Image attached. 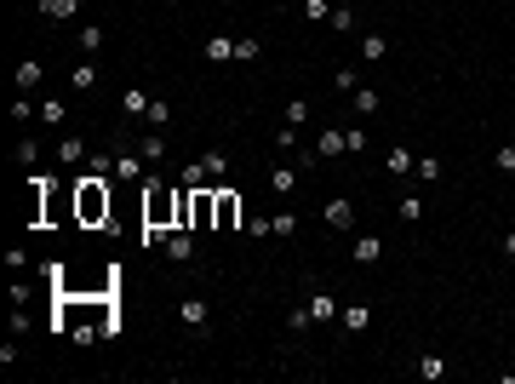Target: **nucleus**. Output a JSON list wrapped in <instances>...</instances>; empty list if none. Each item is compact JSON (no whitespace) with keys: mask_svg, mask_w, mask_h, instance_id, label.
<instances>
[{"mask_svg":"<svg viewBox=\"0 0 515 384\" xmlns=\"http://www.w3.org/2000/svg\"><path fill=\"white\" fill-rule=\"evenodd\" d=\"M109 218H115L109 178H98V173L75 178V224H86V230H109Z\"/></svg>","mask_w":515,"mask_h":384,"instance_id":"1","label":"nucleus"},{"mask_svg":"<svg viewBox=\"0 0 515 384\" xmlns=\"http://www.w3.org/2000/svg\"><path fill=\"white\" fill-rule=\"evenodd\" d=\"M235 224H241V195L212 190V230H235Z\"/></svg>","mask_w":515,"mask_h":384,"instance_id":"2","label":"nucleus"},{"mask_svg":"<svg viewBox=\"0 0 515 384\" xmlns=\"http://www.w3.org/2000/svg\"><path fill=\"white\" fill-rule=\"evenodd\" d=\"M189 224L195 230H212V190H195L189 195Z\"/></svg>","mask_w":515,"mask_h":384,"instance_id":"3","label":"nucleus"},{"mask_svg":"<svg viewBox=\"0 0 515 384\" xmlns=\"http://www.w3.org/2000/svg\"><path fill=\"white\" fill-rule=\"evenodd\" d=\"M326 224L332 230H350L355 224V201H326Z\"/></svg>","mask_w":515,"mask_h":384,"instance_id":"4","label":"nucleus"},{"mask_svg":"<svg viewBox=\"0 0 515 384\" xmlns=\"http://www.w3.org/2000/svg\"><path fill=\"white\" fill-rule=\"evenodd\" d=\"M189 252H195V241H189V230H172V235H166V259H172V264H184V259H189Z\"/></svg>","mask_w":515,"mask_h":384,"instance_id":"5","label":"nucleus"},{"mask_svg":"<svg viewBox=\"0 0 515 384\" xmlns=\"http://www.w3.org/2000/svg\"><path fill=\"white\" fill-rule=\"evenodd\" d=\"M40 75H46V69H40V58H23V63H18V92H34Z\"/></svg>","mask_w":515,"mask_h":384,"instance_id":"6","label":"nucleus"},{"mask_svg":"<svg viewBox=\"0 0 515 384\" xmlns=\"http://www.w3.org/2000/svg\"><path fill=\"white\" fill-rule=\"evenodd\" d=\"M206 58H212V63H229V58H235V40H229V35H212V40H206Z\"/></svg>","mask_w":515,"mask_h":384,"instance_id":"7","label":"nucleus"},{"mask_svg":"<svg viewBox=\"0 0 515 384\" xmlns=\"http://www.w3.org/2000/svg\"><path fill=\"white\" fill-rule=\"evenodd\" d=\"M343 149H350V138H343V132H321V144H315L321 161H332V155H343Z\"/></svg>","mask_w":515,"mask_h":384,"instance_id":"8","label":"nucleus"},{"mask_svg":"<svg viewBox=\"0 0 515 384\" xmlns=\"http://www.w3.org/2000/svg\"><path fill=\"white\" fill-rule=\"evenodd\" d=\"M206 178H212V173H206V161H189L178 184H184V190H206Z\"/></svg>","mask_w":515,"mask_h":384,"instance_id":"9","label":"nucleus"},{"mask_svg":"<svg viewBox=\"0 0 515 384\" xmlns=\"http://www.w3.org/2000/svg\"><path fill=\"white\" fill-rule=\"evenodd\" d=\"M40 12L63 23V18H75V12H80V0H40Z\"/></svg>","mask_w":515,"mask_h":384,"instance_id":"10","label":"nucleus"},{"mask_svg":"<svg viewBox=\"0 0 515 384\" xmlns=\"http://www.w3.org/2000/svg\"><path fill=\"white\" fill-rule=\"evenodd\" d=\"M184 321H189L195 333H206V304H201V298H184Z\"/></svg>","mask_w":515,"mask_h":384,"instance_id":"11","label":"nucleus"},{"mask_svg":"<svg viewBox=\"0 0 515 384\" xmlns=\"http://www.w3.org/2000/svg\"><path fill=\"white\" fill-rule=\"evenodd\" d=\"M115 178H126V184H144V166H138L132 155H120V161H115Z\"/></svg>","mask_w":515,"mask_h":384,"instance_id":"12","label":"nucleus"},{"mask_svg":"<svg viewBox=\"0 0 515 384\" xmlns=\"http://www.w3.org/2000/svg\"><path fill=\"white\" fill-rule=\"evenodd\" d=\"M355 264H378V235H361L355 241Z\"/></svg>","mask_w":515,"mask_h":384,"instance_id":"13","label":"nucleus"},{"mask_svg":"<svg viewBox=\"0 0 515 384\" xmlns=\"http://www.w3.org/2000/svg\"><path fill=\"white\" fill-rule=\"evenodd\" d=\"M310 316H315V321H332V292H315V298H310Z\"/></svg>","mask_w":515,"mask_h":384,"instance_id":"14","label":"nucleus"},{"mask_svg":"<svg viewBox=\"0 0 515 384\" xmlns=\"http://www.w3.org/2000/svg\"><path fill=\"white\" fill-rule=\"evenodd\" d=\"M292 184H298V173H292V166H275V173H269V190H281V195H286Z\"/></svg>","mask_w":515,"mask_h":384,"instance_id":"15","label":"nucleus"},{"mask_svg":"<svg viewBox=\"0 0 515 384\" xmlns=\"http://www.w3.org/2000/svg\"><path fill=\"white\" fill-rule=\"evenodd\" d=\"M372 316H367V304H350V310H343V327H350V333H361Z\"/></svg>","mask_w":515,"mask_h":384,"instance_id":"16","label":"nucleus"},{"mask_svg":"<svg viewBox=\"0 0 515 384\" xmlns=\"http://www.w3.org/2000/svg\"><path fill=\"white\" fill-rule=\"evenodd\" d=\"M98 47H103V29L86 23V29H80V52H98Z\"/></svg>","mask_w":515,"mask_h":384,"instance_id":"17","label":"nucleus"},{"mask_svg":"<svg viewBox=\"0 0 515 384\" xmlns=\"http://www.w3.org/2000/svg\"><path fill=\"white\" fill-rule=\"evenodd\" d=\"M69 80H75V87H80V92H92V87H98V69H92V63H80V69H75Z\"/></svg>","mask_w":515,"mask_h":384,"instance_id":"18","label":"nucleus"},{"mask_svg":"<svg viewBox=\"0 0 515 384\" xmlns=\"http://www.w3.org/2000/svg\"><path fill=\"white\" fill-rule=\"evenodd\" d=\"M383 52H390V47H383V40H378V35H367V40H361V58H367V63H378Z\"/></svg>","mask_w":515,"mask_h":384,"instance_id":"19","label":"nucleus"},{"mask_svg":"<svg viewBox=\"0 0 515 384\" xmlns=\"http://www.w3.org/2000/svg\"><path fill=\"white\" fill-rule=\"evenodd\" d=\"M304 120H310V104L292 98V104H286V126H304Z\"/></svg>","mask_w":515,"mask_h":384,"instance_id":"20","label":"nucleus"},{"mask_svg":"<svg viewBox=\"0 0 515 384\" xmlns=\"http://www.w3.org/2000/svg\"><path fill=\"white\" fill-rule=\"evenodd\" d=\"M120 109H126V115H149V98H144V92H126Z\"/></svg>","mask_w":515,"mask_h":384,"instance_id":"21","label":"nucleus"},{"mask_svg":"<svg viewBox=\"0 0 515 384\" xmlns=\"http://www.w3.org/2000/svg\"><path fill=\"white\" fill-rule=\"evenodd\" d=\"M441 178V161L435 155H424V166H418V184H435Z\"/></svg>","mask_w":515,"mask_h":384,"instance_id":"22","label":"nucleus"},{"mask_svg":"<svg viewBox=\"0 0 515 384\" xmlns=\"http://www.w3.org/2000/svg\"><path fill=\"white\" fill-rule=\"evenodd\" d=\"M58 155H63V161H86V144H80V138H63Z\"/></svg>","mask_w":515,"mask_h":384,"instance_id":"23","label":"nucleus"},{"mask_svg":"<svg viewBox=\"0 0 515 384\" xmlns=\"http://www.w3.org/2000/svg\"><path fill=\"white\" fill-rule=\"evenodd\" d=\"M401 218H407V224H418V218H424V201H418V195H407V201H401Z\"/></svg>","mask_w":515,"mask_h":384,"instance_id":"24","label":"nucleus"},{"mask_svg":"<svg viewBox=\"0 0 515 384\" xmlns=\"http://www.w3.org/2000/svg\"><path fill=\"white\" fill-rule=\"evenodd\" d=\"M418 373H424V378H441V373H447V361H441V356H424V361H418Z\"/></svg>","mask_w":515,"mask_h":384,"instance_id":"25","label":"nucleus"},{"mask_svg":"<svg viewBox=\"0 0 515 384\" xmlns=\"http://www.w3.org/2000/svg\"><path fill=\"white\" fill-rule=\"evenodd\" d=\"M144 120H155V126H166V120H172V109H166L160 98H149V115H144Z\"/></svg>","mask_w":515,"mask_h":384,"instance_id":"26","label":"nucleus"},{"mask_svg":"<svg viewBox=\"0 0 515 384\" xmlns=\"http://www.w3.org/2000/svg\"><path fill=\"white\" fill-rule=\"evenodd\" d=\"M40 120H52V126H63V104L52 98V104H40Z\"/></svg>","mask_w":515,"mask_h":384,"instance_id":"27","label":"nucleus"},{"mask_svg":"<svg viewBox=\"0 0 515 384\" xmlns=\"http://www.w3.org/2000/svg\"><path fill=\"white\" fill-rule=\"evenodd\" d=\"M269 230H275V235H292V230H298V218H292V212H281V218H269Z\"/></svg>","mask_w":515,"mask_h":384,"instance_id":"28","label":"nucleus"},{"mask_svg":"<svg viewBox=\"0 0 515 384\" xmlns=\"http://www.w3.org/2000/svg\"><path fill=\"white\" fill-rule=\"evenodd\" d=\"M378 109V92H355V115H372Z\"/></svg>","mask_w":515,"mask_h":384,"instance_id":"29","label":"nucleus"},{"mask_svg":"<svg viewBox=\"0 0 515 384\" xmlns=\"http://www.w3.org/2000/svg\"><path fill=\"white\" fill-rule=\"evenodd\" d=\"M34 115H40V109H34L29 98H18V104H12V120H34Z\"/></svg>","mask_w":515,"mask_h":384,"instance_id":"30","label":"nucleus"},{"mask_svg":"<svg viewBox=\"0 0 515 384\" xmlns=\"http://www.w3.org/2000/svg\"><path fill=\"white\" fill-rule=\"evenodd\" d=\"M504 252H509V259H515V235H509V241H504Z\"/></svg>","mask_w":515,"mask_h":384,"instance_id":"31","label":"nucleus"}]
</instances>
